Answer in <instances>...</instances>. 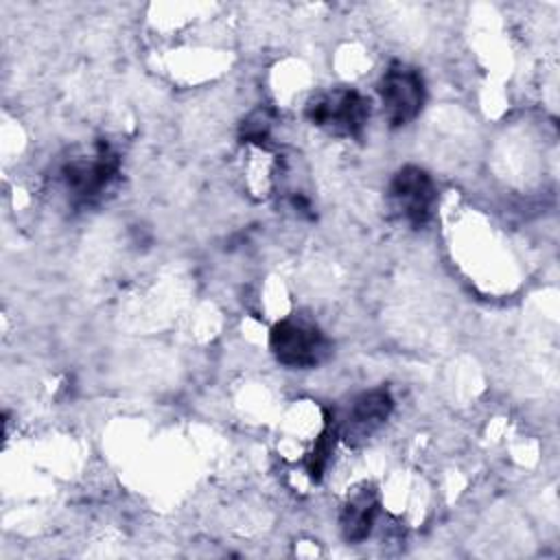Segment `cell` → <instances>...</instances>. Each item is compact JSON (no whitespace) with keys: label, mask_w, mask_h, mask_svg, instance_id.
Segmentation results:
<instances>
[{"label":"cell","mask_w":560,"mask_h":560,"mask_svg":"<svg viewBox=\"0 0 560 560\" xmlns=\"http://www.w3.org/2000/svg\"><path fill=\"white\" fill-rule=\"evenodd\" d=\"M120 175V155L107 140L68 158L59 168L61 186L74 206H90L105 197Z\"/></svg>","instance_id":"1"},{"label":"cell","mask_w":560,"mask_h":560,"mask_svg":"<svg viewBox=\"0 0 560 560\" xmlns=\"http://www.w3.org/2000/svg\"><path fill=\"white\" fill-rule=\"evenodd\" d=\"M269 348L278 363L293 370H311L322 365L332 343L326 332L306 317H284L273 324L269 332Z\"/></svg>","instance_id":"2"},{"label":"cell","mask_w":560,"mask_h":560,"mask_svg":"<svg viewBox=\"0 0 560 560\" xmlns=\"http://www.w3.org/2000/svg\"><path fill=\"white\" fill-rule=\"evenodd\" d=\"M311 125L335 138H361L370 118V101L354 88H330L306 105Z\"/></svg>","instance_id":"3"},{"label":"cell","mask_w":560,"mask_h":560,"mask_svg":"<svg viewBox=\"0 0 560 560\" xmlns=\"http://www.w3.org/2000/svg\"><path fill=\"white\" fill-rule=\"evenodd\" d=\"M389 212L405 225L418 230L424 228L433 214L438 190L431 175L413 164H407L394 173L387 184Z\"/></svg>","instance_id":"4"},{"label":"cell","mask_w":560,"mask_h":560,"mask_svg":"<svg viewBox=\"0 0 560 560\" xmlns=\"http://www.w3.org/2000/svg\"><path fill=\"white\" fill-rule=\"evenodd\" d=\"M376 90L383 114L394 129L416 120L424 107V79L418 68L405 61H392L381 74Z\"/></svg>","instance_id":"5"},{"label":"cell","mask_w":560,"mask_h":560,"mask_svg":"<svg viewBox=\"0 0 560 560\" xmlns=\"http://www.w3.org/2000/svg\"><path fill=\"white\" fill-rule=\"evenodd\" d=\"M392 409H394V398H392L389 389H385V387L368 389L352 400V405L343 418L346 422L341 427H337V431L352 444L363 442L378 427L385 424Z\"/></svg>","instance_id":"6"},{"label":"cell","mask_w":560,"mask_h":560,"mask_svg":"<svg viewBox=\"0 0 560 560\" xmlns=\"http://www.w3.org/2000/svg\"><path fill=\"white\" fill-rule=\"evenodd\" d=\"M378 516V497L372 488H361L357 490L341 508L339 514V529L343 540L357 545L363 542L376 523Z\"/></svg>","instance_id":"7"},{"label":"cell","mask_w":560,"mask_h":560,"mask_svg":"<svg viewBox=\"0 0 560 560\" xmlns=\"http://www.w3.org/2000/svg\"><path fill=\"white\" fill-rule=\"evenodd\" d=\"M337 433L339 431H337V427L332 422H328L326 429L319 433V438H317V442H315V446H313V451H311V455L306 459V472H308V477L313 481H317L324 475V470L328 466V457H330L332 446H335Z\"/></svg>","instance_id":"8"},{"label":"cell","mask_w":560,"mask_h":560,"mask_svg":"<svg viewBox=\"0 0 560 560\" xmlns=\"http://www.w3.org/2000/svg\"><path fill=\"white\" fill-rule=\"evenodd\" d=\"M267 136H269V118L262 109H258L243 122V140L262 144Z\"/></svg>","instance_id":"9"}]
</instances>
